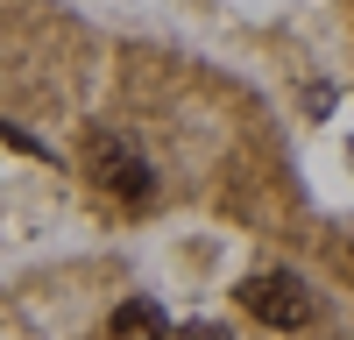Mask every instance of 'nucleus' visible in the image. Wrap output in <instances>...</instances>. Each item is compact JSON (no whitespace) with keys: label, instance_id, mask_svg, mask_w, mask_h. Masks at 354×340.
I'll return each instance as SVG.
<instances>
[{"label":"nucleus","instance_id":"1","mask_svg":"<svg viewBox=\"0 0 354 340\" xmlns=\"http://www.w3.org/2000/svg\"><path fill=\"white\" fill-rule=\"evenodd\" d=\"M85 163H93V178H100L113 198H128V206H142V198L156 191V170H149V156H142L135 142H121V135H93Z\"/></svg>","mask_w":354,"mask_h":340},{"label":"nucleus","instance_id":"2","mask_svg":"<svg viewBox=\"0 0 354 340\" xmlns=\"http://www.w3.org/2000/svg\"><path fill=\"white\" fill-rule=\"evenodd\" d=\"M241 305L255 312L262 326H277V333H290V326L312 319V291H305L290 270H262V276H248V283H241Z\"/></svg>","mask_w":354,"mask_h":340},{"label":"nucleus","instance_id":"3","mask_svg":"<svg viewBox=\"0 0 354 340\" xmlns=\"http://www.w3.org/2000/svg\"><path fill=\"white\" fill-rule=\"evenodd\" d=\"M113 340H170V319L156 298H121L113 305Z\"/></svg>","mask_w":354,"mask_h":340},{"label":"nucleus","instance_id":"4","mask_svg":"<svg viewBox=\"0 0 354 340\" xmlns=\"http://www.w3.org/2000/svg\"><path fill=\"white\" fill-rule=\"evenodd\" d=\"M177 340H227V333H220V326H185Z\"/></svg>","mask_w":354,"mask_h":340}]
</instances>
